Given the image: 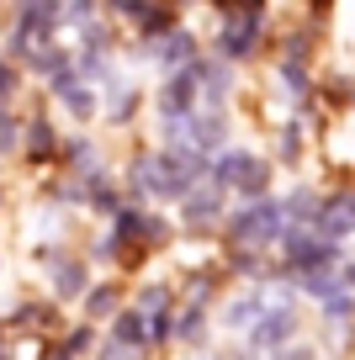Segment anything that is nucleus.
<instances>
[{
	"label": "nucleus",
	"instance_id": "f257e3e1",
	"mask_svg": "<svg viewBox=\"0 0 355 360\" xmlns=\"http://www.w3.org/2000/svg\"><path fill=\"white\" fill-rule=\"evenodd\" d=\"M281 228H287L281 202H270V196H249V207L233 217V244H266V238H276Z\"/></svg>",
	"mask_w": 355,
	"mask_h": 360
},
{
	"label": "nucleus",
	"instance_id": "f03ea898",
	"mask_svg": "<svg viewBox=\"0 0 355 360\" xmlns=\"http://www.w3.org/2000/svg\"><path fill=\"white\" fill-rule=\"evenodd\" d=\"M197 101H201V75H197V58H191V64L170 69L165 90H159V117H165V122H180V117L197 112Z\"/></svg>",
	"mask_w": 355,
	"mask_h": 360
},
{
	"label": "nucleus",
	"instance_id": "7ed1b4c3",
	"mask_svg": "<svg viewBox=\"0 0 355 360\" xmlns=\"http://www.w3.org/2000/svg\"><path fill=\"white\" fill-rule=\"evenodd\" d=\"M292 334H297V313H292L287 302H270L266 313L249 323V349H281Z\"/></svg>",
	"mask_w": 355,
	"mask_h": 360
},
{
	"label": "nucleus",
	"instance_id": "20e7f679",
	"mask_svg": "<svg viewBox=\"0 0 355 360\" xmlns=\"http://www.w3.org/2000/svg\"><path fill=\"white\" fill-rule=\"evenodd\" d=\"M313 228H318L323 238H350V228H355V196H340V202H329V207H318V217H313Z\"/></svg>",
	"mask_w": 355,
	"mask_h": 360
},
{
	"label": "nucleus",
	"instance_id": "39448f33",
	"mask_svg": "<svg viewBox=\"0 0 355 360\" xmlns=\"http://www.w3.org/2000/svg\"><path fill=\"white\" fill-rule=\"evenodd\" d=\"M255 43H260V16H233V22L223 27V37H218V48H223L228 58L255 53Z\"/></svg>",
	"mask_w": 355,
	"mask_h": 360
},
{
	"label": "nucleus",
	"instance_id": "423d86ee",
	"mask_svg": "<svg viewBox=\"0 0 355 360\" xmlns=\"http://www.w3.org/2000/svg\"><path fill=\"white\" fill-rule=\"evenodd\" d=\"M270 302H281V297H276V292H266V286H255V292H239V297L228 302V318H223V323H228V328H249Z\"/></svg>",
	"mask_w": 355,
	"mask_h": 360
},
{
	"label": "nucleus",
	"instance_id": "0eeeda50",
	"mask_svg": "<svg viewBox=\"0 0 355 360\" xmlns=\"http://www.w3.org/2000/svg\"><path fill=\"white\" fill-rule=\"evenodd\" d=\"M154 58H159V69H165V75H170V69H180V64H191V58H197V37L175 27V32H165V37L154 43Z\"/></svg>",
	"mask_w": 355,
	"mask_h": 360
},
{
	"label": "nucleus",
	"instance_id": "6e6552de",
	"mask_svg": "<svg viewBox=\"0 0 355 360\" xmlns=\"http://www.w3.org/2000/svg\"><path fill=\"white\" fill-rule=\"evenodd\" d=\"M144 345H149V318H144V307H133V313H123L111 323V345L106 349H144Z\"/></svg>",
	"mask_w": 355,
	"mask_h": 360
},
{
	"label": "nucleus",
	"instance_id": "1a4fd4ad",
	"mask_svg": "<svg viewBox=\"0 0 355 360\" xmlns=\"http://www.w3.org/2000/svg\"><path fill=\"white\" fill-rule=\"evenodd\" d=\"M228 186H233V191H244V196H266V186H270V165H266V159H255V154H244Z\"/></svg>",
	"mask_w": 355,
	"mask_h": 360
},
{
	"label": "nucleus",
	"instance_id": "9d476101",
	"mask_svg": "<svg viewBox=\"0 0 355 360\" xmlns=\"http://www.w3.org/2000/svg\"><path fill=\"white\" fill-rule=\"evenodd\" d=\"M159 233H165V228H159L154 217H144V212H123L117 217V238H123V244L127 238H133V244H154Z\"/></svg>",
	"mask_w": 355,
	"mask_h": 360
},
{
	"label": "nucleus",
	"instance_id": "9b49d317",
	"mask_svg": "<svg viewBox=\"0 0 355 360\" xmlns=\"http://www.w3.org/2000/svg\"><path fill=\"white\" fill-rule=\"evenodd\" d=\"M180 202H186V223H212V217L223 212V186H207V191L201 196H180Z\"/></svg>",
	"mask_w": 355,
	"mask_h": 360
},
{
	"label": "nucleus",
	"instance_id": "f8f14e48",
	"mask_svg": "<svg viewBox=\"0 0 355 360\" xmlns=\"http://www.w3.org/2000/svg\"><path fill=\"white\" fill-rule=\"evenodd\" d=\"M54 292H58V297H85V265L64 259V265L54 270Z\"/></svg>",
	"mask_w": 355,
	"mask_h": 360
},
{
	"label": "nucleus",
	"instance_id": "ddd939ff",
	"mask_svg": "<svg viewBox=\"0 0 355 360\" xmlns=\"http://www.w3.org/2000/svg\"><path fill=\"white\" fill-rule=\"evenodd\" d=\"M133 112H138V85L133 79H127V85L117 79V85H111V122H127Z\"/></svg>",
	"mask_w": 355,
	"mask_h": 360
},
{
	"label": "nucleus",
	"instance_id": "4468645a",
	"mask_svg": "<svg viewBox=\"0 0 355 360\" xmlns=\"http://www.w3.org/2000/svg\"><path fill=\"white\" fill-rule=\"evenodd\" d=\"M54 148H58V133H54L48 122H32V127H27V154H32V159H48Z\"/></svg>",
	"mask_w": 355,
	"mask_h": 360
},
{
	"label": "nucleus",
	"instance_id": "2eb2a0df",
	"mask_svg": "<svg viewBox=\"0 0 355 360\" xmlns=\"http://www.w3.org/2000/svg\"><path fill=\"white\" fill-rule=\"evenodd\" d=\"M297 154H302V127H297V122H287V127H281V159L292 165Z\"/></svg>",
	"mask_w": 355,
	"mask_h": 360
},
{
	"label": "nucleus",
	"instance_id": "dca6fc26",
	"mask_svg": "<svg viewBox=\"0 0 355 360\" xmlns=\"http://www.w3.org/2000/svg\"><path fill=\"white\" fill-rule=\"evenodd\" d=\"M111 302H117V292H111V286H101V292H90V297H85V313H90V318H106V313H111Z\"/></svg>",
	"mask_w": 355,
	"mask_h": 360
},
{
	"label": "nucleus",
	"instance_id": "f3484780",
	"mask_svg": "<svg viewBox=\"0 0 355 360\" xmlns=\"http://www.w3.org/2000/svg\"><path fill=\"white\" fill-rule=\"evenodd\" d=\"M85 345H90V328H75V334L64 339V349H85Z\"/></svg>",
	"mask_w": 355,
	"mask_h": 360
}]
</instances>
